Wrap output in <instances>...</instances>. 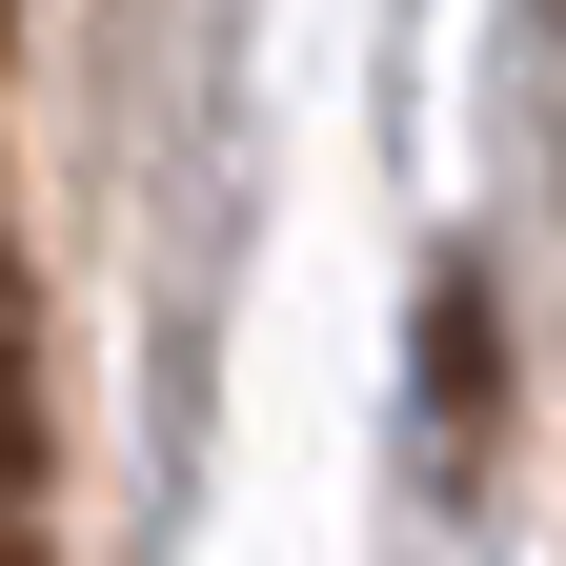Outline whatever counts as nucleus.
<instances>
[{
	"mask_svg": "<svg viewBox=\"0 0 566 566\" xmlns=\"http://www.w3.org/2000/svg\"><path fill=\"white\" fill-rule=\"evenodd\" d=\"M21 485H41V405H21V344H0V546H21Z\"/></svg>",
	"mask_w": 566,
	"mask_h": 566,
	"instance_id": "f257e3e1",
	"label": "nucleus"
},
{
	"mask_svg": "<svg viewBox=\"0 0 566 566\" xmlns=\"http://www.w3.org/2000/svg\"><path fill=\"white\" fill-rule=\"evenodd\" d=\"M0 566H21V546H0Z\"/></svg>",
	"mask_w": 566,
	"mask_h": 566,
	"instance_id": "f03ea898",
	"label": "nucleus"
}]
</instances>
